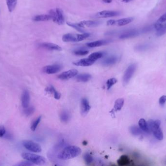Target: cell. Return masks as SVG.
I'll return each mask as SVG.
<instances>
[{
    "mask_svg": "<svg viewBox=\"0 0 166 166\" xmlns=\"http://www.w3.org/2000/svg\"><path fill=\"white\" fill-rule=\"evenodd\" d=\"M124 99H117L114 104V109L115 111H119L122 109V107L124 106Z\"/></svg>",
    "mask_w": 166,
    "mask_h": 166,
    "instance_id": "obj_25",
    "label": "cell"
},
{
    "mask_svg": "<svg viewBox=\"0 0 166 166\" xmlns=\"http://www.w3.org/2000/svg\"><path fill=\"white\" fill-rule=\"evenodd\" d=\"M22 145L25 148L31 152L39 153L42 151V148L40 144L32 141H24L22 142Z\"/></svg>",
    "mask_w": 166,
    "mask_h": 166,
    "instance_id": "obj_7",
    "label": "cell"
},
{
    "mask_svg": "<svg viewBox=\"0 0 166 166\" xmlns=\"http://www.w3.org/2000/svg\"><path fill=\"white\" fill-rule=\"evenodd\" d=\"M45 91L50 94H53L54 98L58 100L61 98V94L58 92L52 85H50L47 87L45 89Z\"/></svg>",
    "mask_w": 166,
    "mask_h": 166,
    "instance_id": "obj_20",
    "label": "cell"
},
{
    "mask_svg": "<svg viewBox=\"0 0 166 166\" xmlns=\"http://www.w3.org/2000/svg\"><path fill=\"white\" fill-rule=\"evenodd\" d=\"M40 47L41 48H44L49 50H54V51H62V49L61 47L58 45L54 43H43L40 44Z\"/></svg>",
    "mask_w": 166,
    "mask_h": 166,
    "instance_id": "obj_12",
    "label": "cell"
},
{
    "mask_svg": "<svg viewBox=\"0 0 166 166\" xmlns=\"http://www.w3.org/2000/svg\"><path fill=\"white\" fill-rule=\"evenodd\" d=\"M120 15V12L118 11L103 10L98 12L96 14V16L98 18H106L116 17Z\"/></svg>",
    "mask_w": 166,
    "mask_h": 166,
    "instance_id": "obj_10",
    "label": "cell"
},
{
    "mask_svg": "<svg viewBox=\"0 0 166 166\" xmlns=\"http://www.w3.org/2000/svg\"><path fill=\"white\" fill-rule=\"evenodd\" d=\"M157 35L158 37H161L166 33V23L165 24H161L156 29Z\"/></svg>",
    "mask_w": 166,
    "mask_h": 166,
    "instance_id": "obj_26",
    "label": "cell"
},
{
    "mask_svg": "<svg viewBox=\"0 0 166 166\" xmlns=\"http://www.w3.org/2000/svg\"><path fill=\"white\" fill-rule=\"evenodd\" d=\"M89 53V51L84 49L76 50L73 52V54L76 56H85Z\"/></svg>",
    "mask_w": 166,
    "mask_h": 166,
    "instance_id": "obj_35",
    "label": "cell"
},
{
    "mask_svg": "<svg viewBox=\"0 0 166 166\" xmlns=\"http://www.w3.org/2000/svg\"><path fill=\"white\" fill-rule=\"evenodd\" d=\"M166 22V12L164 14L162 15L157 21V22L162 23V24L163 22Z\"/></svg>",
    "mask_w": 166,
    "mask_h": 166,
    "instance_id": "obj_39",
    "label": "cell"
},
{
    "mask_svg": "<svg viewBox=\"0 0 166 166\" xmlns=\"http://www.w3.org/2000/svg\"><path fill=\"white\" fill-rule=\"evenodd\" d=\"M166 95H163V96H161L160 98L159 99V103L160 105L162 106H163L164 105L165 103H166Z\"/></svg>",
    "mask_w": 166,
    "mask_h": 166,
    "instance_id": "obj_38",
    "label": "cell"
},
{
    "mask_svg": "<svg viewBox=\"0 0 166 166\" xmlns=\"http://www.w3.org/2000/svg\"><path fill=\"white\" fill-rule=\"evenodd\" d=\"M117 82V80L115 78H110L106 82V86L108 90H109Z\"/></svg>",
    "mask_w": 166,
    "mask_h": 166,
    "instance_id": "obj_33",
    "label": "cell"
},
{
    "mask_svg": "<svg viewBox=\"0 0 166 166\" xmlns=\"http://www.w3.org/2000/svg\"><path fill=\"white\" fill-rule=\"evenodd\" d=\"M87 141H84V142H83V144H84V145H86L87 144Z\"/></svg>",
    "mask_w": 166,
    "mask_h": 166,
    "instance_id": "obj_44",
    "label": "cell"
},
{
    "mask_svg": "<svg viewBox=\"0 0 166 166\" xmlns=\"http://www.w3.org/2000/svg\"><path fill=\"white\" fill-rule=\"evenodd\" d=\"M101 22L95 21H83L77 23L78 26L81 28L87 27H95L98 26Z\"/></svg>",
    "mask_w": 166,
    "mask_h": 166,
    "instance_id": "obj_13",
    "label": "cell"
},
{
    "mask_svg": "<svg viewBox=\"0 0 166 166\" xmlns=\"http://www.w3.org/2000/svg\"><path fill=\"white\" fill-rule=\"evenodd\" d=\"M134 20V17H128V18H122L121 19L118 20L115 22L114 26H122L129 24L130 23L133 22Z\"/></svg>",
    "mask_w": 166,
    "mask_h": 166,
    "instance_id": "obj_18",
    "label": "cell"
},
{
    "mask_svg": "<svg viewBox=\"0 0 166 166\" xmlns=\"http://www.w3.org/2000/svg\"><path fill=\"white\" fill-rule=\"evenodd\" d=\"M34 164L32 163L31 161H29L28 160L26 161H24L21 162V163H19L17 164L16 165V166H33L34 165Z\"/></svg>",
    "mask_w": 166,
    "mask_h": 166,
    "instance_id": "obj_37",
    "label": "cell"
},
{
    "mask_svg": "<svg viewBox=\"0 0 166 166\" xmlns=\"http://www.w3.org/2000/svg\"><path fill=\"white\" fill-rule=\"evenodd\" d=\"M22 157L24 159L28 160L37 165H44L46 164L47 162L46 159L44 157L33 153H24L22 154Z\"/></svg>",
    "mask_w": 166,
    "mask_h": 166,
    "instance_id": "obj_5",
    "label": "cell"
},
{
    "mask_svg": "<svg viewBox=\"0 0 166 166\" xmlns=\"http://www.w3.org/2000/svg\"><path fill=\"white\" fill-rule=\"evenodd\" d=\"M139 32L138 31L135 29H132L124 32L120 36V39H127V38H131L133 37H136L138 35Z\"/></svg>",
    "mask_w": 166,
    "mask_h": 166,
    "instance_id": "obj_16",
    "label": "cell"
},
{
    "mask_svg": "<svg viewBox=\"0 0 166 166\" xmlns=\"http://www.w3.org/2000/svg\"><path fill=\"white\" fill-rule=\"evenodd\" d=\"M49 14L54 23L58 25H63L65 22L63 11L61 8L52 9L49 11Z\"/></svg>",
    "mask_w": 166,
    "mask_h": 166,
    "instance_id": "obj_4",
    "label": "cell"
},
{
    "mask_svg": "<svg viewBox=\"0 0 166 166\" xmlns=\"http://www.w3.org/2000/svg\"><path fill=\"white\" fill-rule=\"evenodd\" d=\"M90 36V34L83 33L81 34H75L67 33L62 37V40L64 42H79L85 40Z\"/></svg>",
    "mask_w": 166,
    "mask_h": 166,
    "instance_id": "obj_3",
    "label": "cell"
},
{
    "mask_svg": "<svg viewBox=\"0 0 166 166\" xmlns=\"http://www.w3.org/2000/svg\"><path fill=\"white\" fill-rule=\"evenodd\" d=\"M6 134V130L3 126H0V137H3Z\"/></svg>",
    "mask_w": 166,
    "mask_h": 166,
    "instance_id": "obj_40",
    "label": "cell"
},
{
    "mask_svg": "<svg viewBox=\"0 0 166 166\" xmlns=\"http://www.w3.org/2000/svg\"><path fill=\"white\" fill-rule=\"evenodd\" d=\"M118 61V58L117 56H111L108 58L102 61V64L104 66H110L116 64Z\"/></svg>",
    "mask_w": 166,
    "mask_h": 166,
    "instance_id": "obj_19",
    "label": "cell"
},
{
    "mask_svg": "<svg viewBox=\"0 0 166 166\" xmlns=\"http://www.w3.org/2000/svg\"><path fill=\"white\" fill-rule=\"evenodd\" d=\"M91 109V106L88 100L85 98H83L81 102V113L83 115H87Z\"/></svg>",
    "mask_w": 166,
    "mask_h": 166,
    "instance_id": "obj_14",
    "label": "cell"
},
{
    "mask_svg": "<svg viewBox=\"0 0 166 166\" xmlns=\"http://www.w3.org/2000/svg\"><path fill=\"white\" fill-rule=\"evenodd\" d=\"M91 78V76L90 74L87 73L82 74L78 75L76 77L77 81L82 82H86L89 81Z\"/></svg>",
    "mask_w": 166,
    "mask_h": 166,
    "instance_id": "obj_22",
    "label": "cell"
},
{
    "mask_svg": "<svg viewBox=\"0 0 166 166\" xmlns=\"http://www.w3.org/2000/svg\"><path fill=\"white\" fill-rule=\"evenodd\" d=\"M41 117H42L41 116H40V117L36 118V119L34 120L33 122L32 123V125H31V129L32 130V131H35L36 130L37 127H38V125L39 124V123L41 121Z\"/></svg>",
    "mask_w": 166,
    "mask_h": 166,
    "instance_id": "obj_34",
    "label": "cell"
},
{
    "mask_svg": "<svg viewBox=\"0 0 166 166\" xmlns=\"http://www.w3.org/2000/svg\"><path fill=\"white\" fill-rule=\"evenodd\" d=\"M35 112V108L34 107H28L25 108L24 111V113L25 115L27 116H30L32 115V114Z\"/></svg>",
    "mask_w": 166,
    "mask_h": 166,
    "instance_id": "obj_36",
    "label": "cell"
},
{
    "mask_svg": "<svg viewBox=\"0 0 166 166\" xmlns=\"http://www.w3.org/2000/svg\"><path fill=\"white\" fill-rule=\"evenodd\" d=\"M138 126L140 129L145 133H149L150 132L149 131V128L148 126L147 122L144 118H141L138 121Z\"/></svg>",
    "mask_w": 166,
    "mask_h": 166,
    "instance_id": "obj_23",
    "label": "cell"
},
{
    "mask_svg": "<svg viewBox=\"0 0 166 166\" xmlns=\"http://www.w3.org/2000/svg\"><path fill=\"white\" fill-rule=\"evenodd\" d=\"M103 55H104V53L103 52H97L92 53L91 54H90L89 56V58L95 62L97 60L102 58Z\"/></svg>",
    "mask_w": 166,
    "mask_h": 166,
    "instance_id": "obj_29",
    "label": "cell"
},
{
    "mask_svg": "<svg viewBox=\"0 0 166 166\" xmlns=\"http://www.w3.org/2000/svg\"><path fill=\"white\" fill-rule=\"evenodd\" d=\"M136 65L134 63L131 64L127 67V68L124 72L122 79L124 85H126L129 82L130 80L134 75V72L136 70Z\"/></svg>",
    "mask_w": 166,
    "mask_h": 166,
    "instance_id": "obj_6",
    "label": "cell"
},
{
    "mask_svg": "<svg viewBox=\"0 0 166 166\" xmlns=\"http://www.w3.org/2000/svg\"><path fill=\"white\" fill-rule=\"evenodd\" d=\"M130 131L132 134L134 136H140L143 134V132L139 127L136 126H132L130 127Z\"/></svg>",
    "mask_w": 166,
    "mask_h": 166,
    "instance_id": "obj_28",
    "label": "cell"
},
{
    "mask_svg": "<svg viewBox=\"0 0 166 166\" xmlns=\"http://www.w3.org/2000/svg\"><path fill=\"white\" fill-rule=\"evenodd\" d=\"M110 43L109 40H99L94 42H90L87 44V45L88 47L89 48H94L97 47H101L102 45H106Z\"/></svg>",
    "mask_w": 166,
    "mask_h": 166,
    "instance_id": "obj_17",
    "label": "cell"
},
{
    "mask_svg": "<svg viewBox=\"0 0 166 166\" xmlns=\"http://www.w3.org/2000/svg\"><path fill=\"white\" fill-rule=\"evenodd\" d=\"M82 153L79 147L76 146H69L65 147L57 155V157L62 160H67L79 156Z\"/></svg>",
    "mask_w": 166,
    "mask_h": 166,
    "instance_id": "obj_1",
    "label": "cell"
},
{
    "mask_svg": "<svg viewBox=\"0 0 166 166\" xmlns=\"http://www.w3.org/2000/svg\"><path fill=\"white\" fill-rule=\"evenodd\" d=\"M165 162H166V161H165Z\"/></svg>",
    "mask_w": 166,
    "mask_h": 166,
    "instance_id": "obj_45",
    "label": "cell"
},
{
    "mask_svg": "<svg viewBox=\"0 0 166 166\" xmlns=\"http://www.w3.org/2000/svg\"><path fill=\"white\" fill-rule=\"evenodd\" d=\"M62 68V66L60 64H54L43 67V71L48 74H54L59 72Z\"/></svg>",
    "mask_w": 166,
    "mask_h": 166,
    "instance_id": "obj_8",
    "label": "cell"
},
{
    "mask_svg": "<svg viewBox=\"0 0 166 166\" xmlns=\"http://www.w3.org/2000/svg\"><path fill=\"white\" fill-rule=\"evenodd\" d=\"M117 163L119 166H126L130 164V160L127 155H123L119 158L117 161Z\"/></svg>",
    "mask_w": 166,
    "mask_h": 166,
    "instance_id": "obj_24",
    "label": "cell"
},
{
    "mask_svg": "<svg viewBox=\"0 0 166 166\" xmlns=\"http://www.w3.org/2000/svg\"><path fill=\"white\" fill-rule=\"evenodd\" d=\"M33 20L35 22H46L52 20V17L49 14L39 15L34 16Z\"/></svg>",
    "mask_w": 166,
    "mask_h": 166,
    "instance_id": "obj_21",
    "label": "cell"
},
{
    "mask_svg": "<svg viewBox=\"0 0 166 166\" xmlns=\"http://www.w3.org/2000/svg\"><path fill=\"white\" fill-rule=\"evenodd\" d=\"M30 94L28 91L25 90L22 93V103L24 108H26L29 106L30 104Z\"/></svg>",
    "mask_w": 166,
    "mask_h": 166,
    "instance_id": "obj_15",
    "label": "cell"
},
{
    "mask_svg": "<svg viewBox=\"0 0 166 166\" xmlns=\"http://www.w3.org/2000/svg\"><path fill=\"white\" fill-rule=\"evenodd\" d=\"M84 159L87 164L89 165L93 161V158L89 153H86L84 155Z\"/></svg>",
    "mask_w": 166,
    "mask_h": 166,
    "instance_id": "obj_32",
    "label": "cell"
},
{
    "mask_svg": "<svg viewBox=\"0 0 166 166\" xmlns=\"http://www.w3.org/2000/svg\"><path fill=\"white\" fill-rule=\"evenodd\" d=\"M95 61H92L89 58H85L80 59L78 61H75L73 62V64L77 66H83V67H87L93 64Z\"/></svg>",
    "mask_w": 166,
    "mask_h": 166,
    "instance_id": "obj_11",
    "label": "cell"
},
{
    "mask_svg": "<svg viewBox=\"0 0 166 166\" xmlns=\"http://www.w3.org/2000/svg\"><path fill=\"white\" fill-rule=\"evenodd\" d=\"M8 10L12 12L16 7L17 3V0H6Z\"/></svg>",
    "mask_w": 166,
    "mask_h": 166,
    "instance_id": "obj_30",
    "label": "cell"
},
{
    "mask_svg": "<svg viewBox=\"0 0 166 166\" xmlns=\"http://www.w3.org/2000/svg\"><path fill=\"white\" fill-rule=\"evenodd\" d=\"M78 71L76 69H71L63 72L58 76V78L61 80H68L75 77L77 75Z\"/></svg>",
    "mask_w": 166,
    "mask_h": 166,
    "instance_id": "obj_9",
    "label": "cell"
},
{
    "mask_svg": "<svg viewBox=\"0 0 166 166\" xmlns=\"http://www.w3.org/2000/svg\"><path fill=\"white\" fill-rule=\"evenodd\" d=\"M67 24L70 27H73L74 29L78 31V32H81V33H84V30L82 29V28H81V27L78 26L77 23H73V22H67Z\"/></svg>",
    "mask_w": 166,
    "mask_h": 166,
    "instance_id": "obj_31",
    "label": "cell"
},
{
    "mask_svg": "<svg viewBox=\"0 0 166 166\" xmlns=\"http://www.w3.org/2000/svg\"><path fill=\"white\" fill-rule=\"evenodd\" d=\"M103 2L106 3H112V0H103Z\"/></svg>",
    "mask_w": 166,
    "mask_h": 166,
    "instance_id": "obj_42",
    "label": "cell"
},
{
    "mask_svg": "<svg viewBox=\"0 0 166 166\" xmlns=\"http://www.w3.org/2000/svg\"><path fill=\"white\" fill-rule=\"evenodd\" d=\"M132 0H122V2H124V3H129V2H131Z\"/></svg>",
    "mask_w": 166,
    "mask_h": 166,
    "instance_id": "obj_43",
    "label": "cell"
},
{
    "mask_svg": "<svg viewBox=\"0 0 166 166\" xmlns=\"http://www.w3.org/2000/svg\"><path fill=\"white\" fill-rule=\"evenodd\" d=\"M60 117L62 122L67 123L70 119V113L67 111L64 110L60 113Z\"/></svg>",
    "mask_w": 166,
    "mask_h": 166,
    "instance_id": "obj_27",
    "label": "cell"
},
{
    "mask_svg": "<svg viewBox=\"0 0 166 166\" xmlns=\"http://www.w3.org/2000/svg\"><path fill=\"white\" fill-rule=\"evenodd\" d=\"M115 20H108V21L107 22L106 24L108 26H114V24H115Z\"/></svg>",
    "mask_w": 166,
    "mask_h": 166,
    "instance_id": "obj_41",
    "label": "cell"
},
{
    "mask_svg": "<svg viewBox=\"0 0 166 166\" xmlns=\"http://www.w3.org/2000/svg\"><path fill=\"white\" fill-rule=\"evenodd\" d=\"M147 124L149 131L153 133L155 137L158 140H162L164 138V135L163 132L160 128L161 121L160 120H156L154 121L153 119H150L147 122Z\"/></svg>",
    "mask_w": 166,
    "mask_h": 166,
    "instance_id": "obj_2",
    "label": "cell"
}]
</instances>
